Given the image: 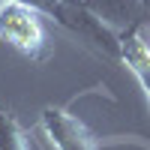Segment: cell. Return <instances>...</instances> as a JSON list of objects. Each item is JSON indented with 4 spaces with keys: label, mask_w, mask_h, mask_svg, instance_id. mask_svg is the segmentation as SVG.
Returning a JSON list of instances; mask_svg holds the SVG:
<instances>
[{
    "label": "cell",
    "mask_w": 150,
    "mask_h": 150,
    "mask_svg": "<svg viewBox=\"0 0 150 150\" xmlns=\"http://www.w3.org/2000/svg\"><path fill=\"white\" fill-rule=\"evenodd\" d=\"M45 12L18 0H0V39L30 60L48 57V27Z\"/></svg>",
    "instance_id": "1"
},
{
    "label": "cell",
    "mask_w": 150,
    "mask_h": 150,
    "mask_svg": "<svg viewBox=\"0 0 150 150\" xmlns=\"http://www.w3.org/2000/svg\"><path fill=\"white\" fill-rule=\"evenodd\" d=\"M57 24H63L66 30L81 36L84 42H90L96 51H102L111 60H120V33L111 30L102 18H96L81 0H60V15Z\"/></svg>",
    "instance_id": "2"
},
{
    "label": "cell",
    "mask_w": 150,
    "mask_h": 150,
    "mask_svg": "<svg viewBox=\"0 0 150 150\" xmlns=\"http://www.w3.org/2000/svg\"><path fill=\"white\" fill-rule=\"evenodd\" d=\"M42 129L57 150H99L96 135L78 117H72L69 111L45 108L42 111Z\"/></svg>",
    "instance_id": "3"
},
{
    "label": "cell",
    "mask_w": 150,
    "mask_h": 150,
    "mask_svg": "<svg viewBox=\"0 0 150 150\" xmlns=\"http://www.w3.org/2000/svg\"><path fill=\"white\" fill-rule=\"evenodd\" d=\"M81 3L117 33L132 30V27L144 30L150 24V6L144 0H81Z\"/></svg>",
    "instance_id": "4"
},
{
    "label": "cell",
    "mask_w": 150,
    "mask_h": 150,
    "mask_svg": "<svg viewBox=\"0 0 150 150\" xmlns=\"http://www.w3.org/2000/svg\"><path fill=\"white\" fill-rule=\"evenodd\" d=\"M120 60H126V66L135 72V78L141 81L147 102H150V45L144 42L141 27L123 30L120 33Z\"/></svg>",
    "instance_id": "5"
},
{
    "label": "cell",
    "mask_w": 150,
    "mask_h": 150,
    "mask_svg": "<svg viewBox=\"0 0 150 150\" xmlns=\"http://www.w3.org/2000/svg\"><path fill=\"white\" fill-rule=\"evenodd\" d=\"M0 150H27V141L12 114L0 111Z\"/></svg>",
    "instance_id": "6"
},
{
    "label": "cell",
    "mask_w": 150,
    "mask_h": 150,
    "mask_svg": "<svg viewBox=\"0 0 150 150\" xmlns=\"http://www.w3.org/2000/svg\"><path fill=\"white\" fill-rule=\"evenodd\" d=\"M18 3H27V6H33V9H39V12H45V15L54 18V21H57V15H60V0H18Z\"/></svg>",
    "instance_id": "7"
},
{
    "label": "cell",
    "mask_w": 150,
    "mask_h": 150,
    "mask_svg": "<svg viewBox=\"0 0 150 150\" xmlns=\"http://www.w3.org/2000/svg\"><path fill=\"white\" fill-rule=\"evenodd\" d=\"M144 3H147V6H150V0H144Z\"/></svg>",
    "instance_id": "8"
}]
</instances>
